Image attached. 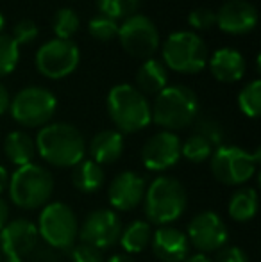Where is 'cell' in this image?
Returning a JSON list of instances; mask_svg holds the SVG:
<instances>
[{"label": "cell", "mask_w": 261, "mask_h": 262, "mask_svg": "<svg viewBox=\"0 0 261 262\" xmlns=\"http://www.w3.org/2000/svg\"><path fill=\"white\" fill-rule=\"evenodd\" d=\"M142 0H97L101 14L111 18V20H126L136 14Z\"/></svg>", "instance_id": "27"}, {"label": "cell", "mask_w": 261, "mask_h": 262, "mask_svg": "<svg viewBox=\"0 0 261 262\" xmlns=\"http://www.w3.org/2000/svg\"><path fill=\"white\" fill-rule=\"evenodd\" d=\"M188 24L195 31H209L216 25V13L209 7H197L188 14Z\"/></svg>", "instance_id": "34"}, {"label": "cell", "mask_w": 261, "mask_h": 262, "mask_svg": "<svg viewBox=\"0 0 261 262\" xmlns=\"http://www.w3.org/2000/svg\"><path fill=\"white\" fill-rule=\"evenodd\" d=\"M118 41L136 59H150L159 49V31L145 14H132L118 27Z\"/></svg>", "instance_id": "10"}, {"label": "cell", "mask_w": 261, "mask_h": 262, "mask_svg": "<svg viewBox=\"0 0 261 262\" xmlns=\"http://www.w3.org/2000/svg\"><path fill=\"white\" fill-rule=\"evenodd\" d=\"M70 257H72V262H104V255L101 250L84 245V243L73 245V248L70 250Z\"/></svg>", "instance_id": "35"}, {"label": "cell", "mask_w": 261, "mask_h": 262, "mask_svg": "<svg viewBox=\"0 0 261 262\" xmlns=\"http://www.w3.org/2000/svg\"><path fill=\"white\" fill-rule=\"evenodd\" d=\"M195 134L202 136L209 145L215 148V146H220L224 141V127L216 118L213 116H200L195 118Z\"/></svg>", "instance_id": "31"}, {"label": "cell", "mask_w": 261, "mask_h": 262, "mask_svg": "<svg viewBox=\"0 0 261 262\" xmlns=\"http://www.w3.org/2000/svg\"><path fill=\"white\" fill-rule=\"evenodd\" d=\"M213 150L215 148L198 134H192L185 143H181V157H185L186 161L193 162V164L209 161Z\"/></svg>", "instance_id": "28"}, {"label": "cell", "mask_w": 261, "mask_h": 262, "mask_svg": "<svg viewBox=\"0 0 261 262\" xmlns=\"http://www.w3.org/2000/svg\"><path fill=\"white\" fill-rule=\"evenodd\" d=\"M7 193L18 209H42L49 204L54 193V177L45 166L36 162L20 166L9 175Z\"/></svg>", "instance_id": "4"}, {"label": "cell", "mask_w": 261, "mask_h": 262, "mask_svg": "<svg viewBox=\"0 0 261 262\" xmlns=\"http://www.w3.org/2000/svg\"><path fill=\"white\" fill-rule=\"evenodd\" d=\"M258 191L251 186H242L229 198L227 212L238 223H247L258 214Z\"/></svg>", "instance_id": "25"}, {"label": "cell", "mask_w": 261, "mask_h": 262, "mask_svg": "<svg viewBox=\"0 0 261 262\" xmlns=\"http://www.w3.org/2000/svg\"><path fill=\"white\" fill-rule=\"evenodd\" d=\"M216 25L226 34H249L258 25V9L247 0H227L216 13Z\"/></svg>", "instance_id": "17"}, {"label": "cell", "mask_w": 261, "mask_h": 262, "mask_svg": "<svg viewBox=\"0 0 261 262\" xmlns=\"http://www.w3.org/2000/svg\"><path fill=\"white\" fill-rule=\"evenodd\" d=\"M4 25H6V18H4V14L0 13V32L4 31Z\"/></svg>", "instance_id": "43"}, {"label": "cell", "mask_w": 261, "mask_h": 262, "mask_svg": "<svg viewBox=\"0 0 261 262\" xmlns=\"http://www.w3.org/2000/svg\"><path fill=\"white\" fill-rule=\"evenodd\" d=\"M38 36H39V29L34 21L20 20V21H16V25L13 27L11 38H13V41L20 47V45H29V43H32Z\"/></svg>", "instance_id": "33"}, {"label": "cell", "mask_w": 261, "mask_h": 262, "mask_svg": "<svg viewBox=\"0 0 261 262\" xmlns=\"http://www.w3.org/2000/svg\"><path fill=\"white\" fill-rule=\"evenodd\" d=\"M118 21L111 20L104 14H97L88 21V32L97 41H113L118 36Z\"/></svg>", "instance_id": "32"}, {"label": "cell", "mask_w": 261, "mask_h": 262, "mask_svg": "<svg viewBox=\"0 0 261 262\" xmlns=\"http://www.w3.org/2000/svg\"><path fill=\"white\" fill-rule=\"evenodd\" d=\"M190 246L198 253H213L222 250L229 243V228L220 214L215 210H202L190 220L186 228Z\"/></svg>", "instance_id": "12"}, {"label": "cell", "mask_w": 261, "mask_h": 262, "mask_svg": "<svg viewBox=\"0 0 261 262\" xmlns=\"http://www.w3.org/2000/svg\"><path fill=\"white\" fill-rule=\"evenodd\" d=\"M168 72L159 59H145L136 72V90L142 95H157L167 88Z\"/></svg>", "instance_id": "21"}, {"label": "cell", "mask_w": 261, "mask_h": 262, "mask_svg": "<svg viewBox=\"0 0 261 262\" xmlns=\"http://www.w3.org/2000/svg\"><path fill=\"white\" fill-rule=\"evenodd\" d=\"M181 138L175 132L161 130L152 134L142 148V162L149 171L163 173L181 159Z\"/></svg>", "instance_id": "14"}, {"label": "cell", "mask_w": 261, "mask_h": 262, "mask_svg": "<svg viewBox=\"0 0 261 262\" xmlns=\"http://www.w3.org/2000/svg\"><path fill=\"white\" fill-rule=\"evenodd\" d=\"M104 169L91 159H83L77 166L72 168V184L77 191L84 194H93L104 186Z\"/></svg>", "instance_id": "23"}, {"label": "cell", "mask_w": 261, "mask_h": 262, "mask_svg": "<svg viewBox=\"0 0 261 262\" xmlns=\"http://www.w3.org/2000/svg\"><path fill=\"white\" fill-rule=\"evenodd\" d=\"M90 159L97 164L106 166L116 162L124 154V134L115 128H106L91 138L90 141Z\"/></svg>", "instance_id": "20"}, {"label": "cell", "mask_w": 261, "mask_h": 262, "mask_svg": "<svg viewBox=\"0 0 261 262\" xmlns=\"http://www.w3.org/2000/svg\"><path fill=\"white\" fill-rule=\"evenodd\" d=\"M57 109V98L47 88H24L11 98L9 113L18 125L27 128H42L54 118Z\"/></svg>", "instance_id": "9"}, {"label": "cell", "mask_w": 261, "mask_h": 262, "mask_svg": "<svg viewBox=\"0 0 261 262\" xmlns=\"http://www.w3.org/2000/svg\"><path fill=\"white\" fill-rule=\"evenodd\" d=\"M122 228V220L115 210L95 209L79 227V241L104 252L118 243Z\"/></svg>", "instance_id": "13"}, {"label": "cell", "mask_w": 261, "mask_h": 262, "mask_svg": "<svg viewBox=\"0 0 261 262\" xmlns=\"http://www.w3.org/2000/svg\"><path fill=\"white\" fill-rule=\"evenodd\" d=\"M0 262H2V255H0Z\"/></svg>", "instance_id": "44"}, {"label": "cell", "mask_w": 261, "mask_h": 262, "mask_svg": "<svg viewBox=\"0 0 261 262\" xmlns=\"http://www.w3.org/2000/svg\"><path fill=\"white\" fill-rule=\"evenodd\" d=\"M39 243L36 223L25 217L7 221L0 230V255L2 257H24L31 255Z\"/></svg>", "instance_id": "15"}, {"label": "cell", "mask_w": 261, "mask_h": 262, "mask_svg": "<svg viewBox=\"0 0 261 262\" xmlns=\"http://www.w3.org/2000/svg\"><path fill=\"white\" fill-rule=\"evenodd\" d=\"M34 143L36 154L56 168H73L86 159V141L79 128L70 123H47L36 134Z\"/></svg>", "instance_id": "1"}, {"label": "cell", "mask_w": 261, "mask_h": 262, "mask_svg": "<svg viewBox=\"0 0 261 262\" xmlns=\"http://www.w3.org/2000/svg\"><path fill=\"white\" fill-rule=\"evenodd\" d=\"M2 262H24V259H18V257H2Z\"/></svg>", "instance_id": "42"}, {"label": "cell", "mask_w": 261, "mask_h": 262, "mask_svg": "<svg viewBox=\"0 0 261 262\" xmlns=\"http://www.w3.org/2000/svg\"><path fill=\"white\" fill-rule=\"evenodd\" d=\"M150 248H152L156 259L161 262H185L186 257L190 255L192 246H190L185 232L172 225H165V227H157L152 232Z\"/></svg>", "instance_id": "18"}, {"label": "cell", "mask_w": 261, "mask_h": 262, "mask_svg": "<svg viewBox=\"0 0 261 262\" xmlns=\"http://www.w3.org/2000/svg\"><path fill=\"white\" fill-rule=\"evenodd\" d=\"M161 57L165 68L193 75L206 68L209 55L208 47L200 36L192 31H177L165 39Z\"/></svg>", "instance_id": "8"}, {"label": "cell", "mask_w": 261, "mask_h": 262, "mask_svg": "<svg viewBox=\"0 0 261 262\" xmlns=\"http://www.w3.org/2000/svg\"><path fill=\"white\" fill-rule=\"evenodd\" d=\"M9 105H11L9 91L4 88V84H0V116H4L9 111Z\"/></svg>", "instance_id": "37"}, {"label": "cell", "mask_w": 261, "mask_h": 262, "mask_svg": "<svg viewBox=\"0 0 261 262\" xmlns=\"http://www.w3.org/2000/svg\"><path fill=\"white\" fill-rule=\"evenodd\" d=\"M261 150L254 152L240 148L236 145H220L209 157L211 173L224 186H245L258 173Z\"/></svg>", "instance_id": "6"}, {"label": "cell", "mask_w": 261, "mask_h": 262, "mask_svg": "<svg viewBox=\"0 0 261 262\" xmlns=\"http://www.w3.org/2000/svg\"><path fill=\"white\" fill-rule=\"evenodd\" d=\"M7 221H9V207H7L6 200L0 196V230L6 227Z\"/></svg>", "instance_id": "39"}, {"label": "cell", "mask_w": 261, "mask_h": 262, "mask_svg": "<svg viewBox=\"0 0 261 262\" xmlns=\"http://www.w3.org/2000/svg\"><path fill=\"white\" fill-rule=\"evenodd\" d=\"M147 191V180L136 171H122L111 180L108 187V202L111 210L131 212L143 204Z\"/></svg>", "instance_id": "16"}, {"label": "cell", "mask_w": 261, "mask_h": 262, "mask_svg": "<svg viewBox=\"0 0 261 262\" xmlns=\"http://www.w3.org/2000/svg\"><path fill=\"white\" fill-rule=\"evenodd\" d=\"M4 154L7 161L14 164L16 168L34 162L36 154V143L32 136H29L24 130H13L4 139Z\"/></svg>", "instance_id": "22"}, {"label": "cell", "mask_w": 261, "mask_h": 262, "mask_svg": "<svg viewBox=\"0 0 261 262\" xmlns=\"http://www.w3.org/2000/svg\"><path fill=\"white\" fill-rule=\"evenodd\" d=\"M152 111V123L163 130L177 132L193 125L198 116V98L195 91L186 86H167L156 95Z\"/></svg>", "instance_id": "5"}, {"label": "cell", "mask_w": 261, "mask_h": 262, "mask_svg": "<svg viewBox=\"0 0 261 262\" xmlns=\"http://www.w3.org/2000/svg\"><path fill=\"white\" fill-rule=\"evenodd\" d=\"M213 262H251L245 250H242L236 245H226L222 250L216 252V259Z\"/></svg>", "instance_id": "36"}, {"label": "cell", "mask_w": 261, "mask_h": 262, "mask_svg": "<svg viewBox=\"0 0 261 262\" xmlns=\"http://www.w3.org/2000/svg\"><path fill=\"white\" fill-rule=\"evenodd\" d=\"M152 225L145 220H136L129 223L127 227L122 228L120 234V246H122L124 253L127 255H136V253L145 252L150 246V239H152Z\"/></svg>", "instance_id": "24"}, {"label": "cell", "mask_w": 261, "mask_h": 262, "mask_svg": "<svg viewBox=\"0 0 261 262\" xmlns=\"http://www.w3.org/2000/svg\"><path fill=\"white\" fill-rule=\"evenodd\" d=\"M79 47L72 39H50L36 52V68L47 79H65L79 66Z\"/></svg>", "instance_id": "11"}, {"label": "cell", "mask_w": 261, "mask_h": 262, "mask_svg": "<svg viewBox=\"0 0 261 262\" xmlns=\"http://www.w3.org/2000/svg\"><path fill=\"white\" fill-rule=\"evenodd\" d=\"M108 114L115 130L120 134H136L152 123V111L145 95L131 84H118L111 88L106 98Z\"/></svg>", "instance_id": "3"}, {"label": "cell", "mask_w": 261, "mask_h": 262, "mask_svg": "<svg viewBox=\"0 0 261 262\" xmlns=\"http://www.w3.org/2000/svg\"><path fill=\"white\" fill-rule=\"evenodd\" d=\"M9 175L6 166L0 164V196L4 194V191H7V186H9Z\"/></svg>", "instance_id": "38"}, {"label": "cell", "mask_w": 261, "mask_h": 262, "mask_svg": "<svg viewBox=\"0 0 261 262\" xmlns=\"http://www.w3.org/2000/svg\"><path fill=\"white\" fill-rule=\"evenodd\" d=\"M185 262H213L211 257H208L206 253H193V255H188L186 257Z\"/></svg>", "instance_id": "40"}, {"label": "cell", "mask_w": 261, "mask_h": 262, "mask_svg": "<svg viewBox=\"0 0 261 262\" xmlns=\"http://www.w3.org/2000/svg\"><path fill=\"white\" fill-rule=\"evenodd\" d=\"M20 61V47L7 34H0V79L14 72Z\"/></svg>", "instance_id": "30"}, {"label": "cell", "mask_w": 261, "mask_h": 262, "mask_svg": "<svg viewBox=\"0 0 261 262\" xmlns=\"http://www.w3.org/2000/svg\"><path fill=\"white\" fill-rule=\"evenodd\" d=\"M188 205V194L175 177L159 175L147 186L143 198V210L150 225L165 227L185 214Z\"/></svg>", "instance_id": "2"}, {"label": "cell", "mask_w": 261, "mask_h": 262, "mask_svg": "<svg viewBox=\"0 0 261 262\" xmlns=\"http://www.w3.org/2000/svg\"><path fill=\"white\" fill-rule=\"evenodd\" d=\"M36 228L39 239L52 250L70 252L79 239V221L73 209L65 202H49L42 207Z\"/></svg>", "instance_id": "7"}, {"label": "cell", "mask_w": 261, "mask_h": 262, "mask_svg": "<svg viewBox=\"0 0 261 262\" xmlns=\"http://www.w3.org/2000/svg\"><path fill=\"white\" fill-rule=\"evenodd\" d=\"M238 107L247 118H258L261 111V80L256 79L242 88L238 95Z\"/></svg>", "instance_id": "26"}, {"label": "cell", "mask_w": 261, "mask_h": 262, "mask_svg": "<svg viewBox=\"0 0 261 262\" xmlns=\"http://www.w3.org/2000/svg\"><path fill=\"white\" fill-rule=\"evenodd\" d=\"M52 31L57 39H72V36L79 31V16L70 7H61L52 20Z\"/></svg>", "instance_id": "29"}, {"label": "cell", "mask_w": 261, "mask_h": 262, "mask_svg": "<svg viewBox=\"0 0 261 262\" xmlns=\"http://www.w3.org/2000/svg\"><path fill=\"white\" fill-rule=\"evenodd\" d=\"M209 72L218 82L233 84L244 79L245 75V59L236 49L224 47L208 57Z\"/></svg>", "instance_id": "19"}, {"label": "cell", "mask_w": 261, "mask_h": 262, "mask_svg": "<svg viewBox=\"0 0 261 262\" xmlns=\"http://www.w3.org/2000/svg\"><path fill=\"white\" fill-rule=\"evenodd\" d=\"M106 262H134V260H132V257L127 255V253H115V255L109 257Z\"/></svg>", "instance_id": "41"}]
</instances>
